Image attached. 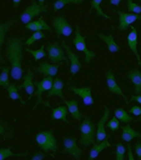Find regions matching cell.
Listing matches in <instances>:
<instances>
[{
    "mask_svg": "<svg viewBox=\"0 0 141 160\" xmlns=\"http://www.w3.org/2000/svg\"><path fill=\"white\" fill-rule=\"evenodd\" d=\"M82 2H84V0H56L52 5V11L56 12L59 10H62L68 4H82Z\"/></svg>",
    "mask_w": 141,
    "mask_h": 160,
    "instance_id": "cell-26",
    "label": "cell"
},
{
    "mask_svg": "<svg viewBox=\"0 0 141 160\" xmlns=\"http://www.w3.org/2000/svg\"><path fill=\"white\" fill-rule=\"evenodd\" d=\"M6 59L10 61V75L15 81L22 80L23 76V42L18 37H11L6 43Z\"/></svg>",
    "mask_w": 141,
    "mask_h": 160,
    "instance_id": "cell-1",
    "label": "cell"
},
{
    "mask_svg": "<svg viewBox=\"0 0 141 160\" xmlns=\"http://www.w3.org/2000/svg\"><path fill=\"white\" fill-rule=\"evenodd\" d=\"M63 81L61 80V78H55L54 80V84H52L51 89L50 91H48V99H50L51 97H59V98H61L62 100H64V95H63Z\"/></svg>",
    "mask_w": 141,
    "mask_h": 160,
    "instance_id": "cell-18",
    "label": "cell"
},
{
    "mask_svg": "<svg viewBox=\"0 0 141 160\" xmlns=\"http://www.w3.org/2000/svg\"><path fill=\"white\" fill-rule=\"evenodd\" d=\"M4 132H5V128H4V126L0 122V134H4Z\"/></svg>",
    "mask_w": 141,
    "mask_h": 160,
    "instance_id": "cell-43",
    "label": "cell"
},
{
    "mask_svg": "<svg viewBox=\"0 0 141 160\" xmlns=\"http://www.w3.org/2000/svg\"><path fill=\"white\" fill-rule=\"evenodd\" d=\"M20 2H21V0H12V6L13 8H17L20 5Z\"/></svg>",
    "mask_w": 141,
    "mask_h": 160,
    "instance_id": "cell-42",
    "label": "cell"
},
{
    "mask_svg": "<svg viewBox=\"0 0 141 160\" xmlns=\"http://www.w3.org/2000/svg\"><path fill=\"white\" fill-rule=\"evenodd\" d=\"M111 147V143L107 141V138L106 139H103L102 142H99V144H92V148H91V150H90V154L89 157H88V160H94L96 159V157L102 152L103 149H106V148Z\"/></svg>",
    "mask_w": 141,
    "mask_h": 160,
    "instance_id": "cell-22",
    "label": "cell"
},
{
    "mask_svg": "<svg viewBox=\"0 0 141 160\" xmlns=\"http://www.w3.org/2000/svg\"><path fill=\"white\" fill-rule=\"evenodd\" d=\"M43 38H45V34H44L41 31H37V32H34V34H33L32 37H29V38L25 42V45H26V47H29L31 44L35 43V42L39 39H43Z\"/></svg>",
    "mask_w": 141,
    "mask_h": 160,
    "instance_id": "cell-33",
    "label": "cell"
},
{
    "mask_svg": "<svg viewBox=\"0 0 141 160\" xmlns=\"http://www.w3.org/2000/svg\"><path fill=\"white\" fill-rule=\"evenodd\" d=\"M45 153H35L33 157H32V160H43L45 159Z\"/></svg>",
    "mask_w": 141,
    "mask_h": 160,
    "instance_id": "cell-39",
    "label": "cell"
},
{
    "mask_svg": "<svg viewBox=\"0 0 141 160\" xmlns=\"http://www.w3.org/2000/svg\"><path fill=\"white\" fill-rule=\"evenodd\" d=\"M134 149H135V154L138 155V158L141 160V142L138 141L135 144H134Z\"/></svg>",
    "mask_w": 141,
    "mask_h": 160,
    "instance_id": "cell-38",
    "label": "cell"
},
{
    "mask_svg": "<svg viewBox=\"0 0 141 160\" xmlns=\"http://www.w3.org/2000/svg\"><path fill=\"white\" fill-rule=\"evenodd\" d=\"M51 110V120H62L66 123H69L67 120V114H68V108L67 105H60L57 108H50Z\"/></svg>",
    "mask_w": 141,
    "mask_h": 160,
    "instance_id": "cell-21",
    "label": "cell"
},
{
    "mask_svg": "<svg viewBox=\"0 0 141 160\" xmlns=\"http://www.w3.org/2000/svg\"><path fill=\"white\" fill-rule=\"evenodd\" d=\"M52 27H54V31L56 32V34H57L59 38L61 36H63V37H71V34L73 33L72 27L67 22V20H66L64 16L54 17L52 18Z\"/></svg>",
    "mask_w": 141,
    "mask_h": 160,
    "instance_id": "cell-5",
    "label": "cell"
},
{
    "mask_svg": "<svg viewBox=\"0 0 141 160\" xmlns=\"http://www.w3.org/2000/svg\"><path fill=\"white\" fill-rule=\"evenodd\" d=\"M48 10H46V8L44 6V5H40L37 0H32V4L25 9V11L20 15V21L22 22V23H29V22H32V20L34 18V17H37L39 13L41 12H46Z\"/></svg>",
    "mask_w": 141,
    "mask_h": 160,
    "instance_id": "cell-4",
    "label": "cell"
},
{
    "mask_svg": "<svg viewBox=\"0 0 141 160\" xmlns=\"http://www.w3.org/2000/svg\"><path fill=\"white\" fill-rule=\"evenodd\" d=\"M140 1H141V0H140Z\"/></svg>",
    "mask_w": 141,
    "mask_h": 160,
    "instance_id": "cell-46",
    "label": "cell"
},
{
    "mask_svg": "<svg viewBox=\"0 0 141 160\" xmlns=\"http://www.w3.org/2000/svg\"><path fill=\"white\" fill-rule=\"evenodd\" d=\"M27 53L32 54L33 56H34V60L35 61H39L40 59H44L45 56H46V53H45V50H44V47L41 45V48H39L38 50H32V49H25Z\"/></svg>",
    "mask_w": 141,
    "mask_h": 160,
    "instance_id": "cell-32",
    "label": "cell"
},
{
    "mask_svg": "<svg viewBox=\"0 0 141 160\" xmlns=\"http://www.w3.org/2000/svg\"><path fill=\"white\" fill-rule=\"evenodd\" d=\"M27 155V153H23V154H15L11 148H1L0 149V160H5L10 157H25Z\"/></svg>",
    "mask_w": 141,
    "mask_h": 160,
    "instance_id": "cell-31",
    "label": "cell"
},
{
    "mask_svg": "<svg viewBox=\"0 0 141 160\" xmlns=\"http://www.w3.org/2000/svg\"><path fill=\"white\" fill-rule=\"evenodd\" d=\"M35 71L44 75L45 77H55L59 72L57 64H49V62H41L38 67H35Z\"/></svg>",
    "mask_w": 141,
    "mask_h": 160,
    "instance_id": "cell-16",
    "label": "cell"
},
{
    "mask_svg": "<svg viewBox=\"0 0 141 160\" xmlns=\"http://www.w3.org/2000/svg\"><path fill=\"white\" fill-rule=\"evenodd\" d=\"M122 139L127 143H130L133 141V138H141V133L140 132H136L135 130H133L129 125H125V126H122Z\"/></svg>",
    "mask_w": 141,
    "mask_h": 160,
    "instance_id": "cell-23",
    "label": "cell"
},
{
    "mask_svg": "<svg viewBox=\"0 0 141 160\" xmlns=\"http://www.w3.org/2000/svg\"><path fill=\"white\" fill-rule=\"evenodd\" d=\"M80 131V146L82 147H88L90 144L95 143V136H96V126L90 118L84 116L83 122L79 126Z\"/></svg>",
    "mask_w": 141,
    "mask_h": 160,
    "instance_id": "cell-2",
    "label": "cell"
},
{
    "mask_svg": "<svg viewBox=\"0 0 141 160\" xmlns=\"http://www.w3.org/2000/svg\"><path fill=\"white\" fill-rule=\"evenodd\" d=\"M127 5H128V9L130 12L136 13V15H140L141 13V6L139 4H135L133 0H128L127 1Z\"/></svg>",
    "mask_w": 141,
    "mask_h": 160,
    "instance_id": "cell-35",
    "label": "cell"
},
{
    "mask_svg": "<svg viewBox=\"0 0 141 160\" xmlns=\"http://www.w3.org/2000/svg\"><path fill=\"white\" fill-rule=\"evenodd\" d=\"M127 78L133 82L134 84V91L135 94H141V71L136 70V68H131L129 70V72L127 73Z\"/></svg>",
    "mask_w": 141,
    "mask_h": 160,
    "instance_id": "cell-19",
    "label": "cell"
},
{
    "mask_svg": "<svg viewBox=\"0 0 141 160\" xmlns=\"http://www.w3.org/2000/svg\"><path fill=\"white\" fill-rule=\"evenodd\" d=\"M63 152L71 154L74 159H80L83 150L77 146V139L76 138H71V137H66L63 139Z\"/></svg>",
    "mask_w": 141,
    "mask_h": 160,
    "instance_id": "cell-10",
    "label": "cell"
},
{
    "mask_svg": "<svg viewBox=\"0 0 141 160\" xmlns=\"http://www.w3.org/2000/svg\"><path fill=\"white\" fill-rule=\"evenodd\" d=\"M106 81H107L108 91H110L112 94H118V95H120L122 98H124L125 103H128V99L125 98V95H124V93H123L122 88L118 86V83H117V81H115V73H113L112 70H108V71L106 72Z\"/></svg>",
    "mask_w": 141,
    "mask_h": 160,
    "instance_id": "cell-12",
    "label": "cell"
},
{
    "mask_svg": "<svg viewBox=\"0 0 141 160\" xmlns=\"http://www.w3.org/2000/svg\"><path fill=\"white\" fill-rule=\"evenodd\" d=\"M34 84L37 87V91H35L37 103L34 105V109H35L39 104H44L45 105V102H43V99H41V94L44 93V92H48V91L51 89L52 84H54V78L52 77H45L44 80H41L40 82H35Z\"/></svg>",
    "mask_w": 141,
    "mask_h": 160,
    "instance_id": "cell-8",
    "label": "cell"
},
{
    "mask_svg": "<svg viewBox=\"0 0 141 160\" xmlns=\"http://www.w3.org/2000/svg\"><path fill=\"white\" fill-rule=\"evenodd\" d=\"M64 103L68 108V112H71V115L76 120H82L83 119V115L78 109V100H66L64 99Z\"/></svg>",
    "mask_w": 141,
    "mask_h": 160,
    "instance_id": "cell-25",
    "label": "cell"
},
{
    "mask_svg": "<svg viewBox=\"0 0 141 160\" xmlns=\"http://www.w3.org/2000/svg\"><path fill=\"white\" fill-rule=\"evenodd\" d=\"M115 147H117V149H115V159L124 160L125 159V157H124V154H125V147L122 143H118Z\"/></svg>",
    "mask_w": 141,
    "mask_h": 160,
    "instance_id": "cell-34",
    "label": "cell"
},
{
    "mask_svg": "<svg viewBox=\"0 0 141 160\" xmlns=\"http://www.w3.org/2000/svg\"><path fill=\"white\" fill-rule=\"evenodd\" d=\"M37 144L40 149H43L44 152H56L57 150V142L56 138L54 137L52 131H44L37 134L35 137Z\"/></svg>",
    "mask_w": 141,
    "mask_h": 160,
    "instance_id": "cell-3",
    "label": "cell"
},
{
    "mask_svg": "<svg viewBox=\"0 0 141 160\" xmlns=\"http://www.w3.org/2000/svg\"><path fill=\"white\" fill-rule=\"evenodd\" d=\"M9 75H10V67H2V71L0 73V87L7 88L9 84Z\"/></svg>",
    "mask_w": 141,
    "mask_h": 160,
    "instance_id": "cell-30",
    "label": "cell"
},
{
    "mask_svg": "<svg viewBox=\"0 0 141 160\" xmlns=\"http://www.w3.org/2000/svg\"><path fill=\"white\" fill-rule=\"evenodd\" d=\"M25 28L28 31H33V32H37V31H49V32H51L52 31L43 17H39L37 21H33V22H29V23L25 25Z\"/></svg>",
    "mask_w": 141,
    "mask_h": 160,
    "instance_id": "cell-20",
    "label": "cell"
},
{
    "mask_svg": "<svg viewBox=\"0 0 141 160\" xmlns=\"http://www.w3.org/2000/svg\"><path fill=\"white\" fill-rule=\"evenodd\" d=\"M68 91L69 92H73L76 95H79L82 99H83V103L85 105H92L94 104V98H92V94H91V88L90 87H83V88H76L73 86H68Z\"/></svg>",
    "mask_w": 141,
    "mask_h": 160,
    "instance_id": "cell-11",
    "label": "cell"
},
{
    "mask_svg": "<svg viewBox=\"0 0 141 160\" xmlns=\"http://www.w3.org/2000/svg\"><path fill=\"white\" fill-rule=\"evenodd\" d=\"M107 127H108L111 131H113V132L117 131V130L120 127V126H119V120H118L115 116H113L112 119L108 120V122H107Z\"/></svg>",
    "mask_w": 141,
    "mask_h": 160,
    "instance_id": "cell-36",
    "label": "cell"
},
{
    "mask_svg": "<svg viewBox=\"0 0 141 160\" xmlns=\"http://www.w3.org/2000/svg\"><path fill=\"white\" fill-rule=\"evenodd\" d=\"M40 5H44V2H45V0H37Z\"/></svg>",
    "mask_w": 141,
    "mask_h": 160,
    "instance_id": "cell-44",
    "label": "cell"
},
{
    "mask_svg": "<svg viewBox=\"0 0 141 160\" xmlns=\"http://www.w3.org/2000/svg\"><path fill=\"white\" fill-rule=\"evenodd\" d=\"M6 89H7V93H9V97H10L11 100H20L22 105L25 104V100L22 99V97L18 93V88H17L16 84H10Z\"/></svg>",
    "mask_w": 141,
    "mask_h": 160,
    "instance_id": "cell-28",
    "label": "cell"
},
{
    "mask_svg": "<svg viewBox=\"0 0 141 160\" xmlns=\"http://www.w3.org/2000/svg\"><path fill=\"white\" fill-rule=\"evenodd\" d=\"M139 119H140V120H141V118H139Z\"/></svg>",
    "mask_w": 141,
    "mask_h": 160,
    "instance_id": "cell-45",
    "label": "cell"
},
{
    "mask_svg": "<svg viewBox=\"0 0 141 160\" xmlns=\"http://www.w3.org/2000/svg\"><path fill=\"white\" fill-rule=\"evenodd\" d=\"M115 116L119 121L125 122V123H129V122H131V121H133V118H130L128 112H127L124 109H122V108L115 109Z\"/></svg>",
    "mask_w": 141,
    "mask_h": 160,
    "instance_id": "cell-29",
    "label": "cell"
},
{
    "mask_svg": "<svg viewBox=\"0 0 141 160\" xmlns=\"http://www.w3.org/2000/svg\"><path fill=\"white\" fill-rule=\"evenodd\" d=\"M33 78H34V72H33V70H32V67L28 70V72H27L26 77L23 78V83L21 84V86H17V88L18 89H25L26 91V93L32 98V95L35 93V84H34V82H33ZM29 98V99H31Z\"/></svg>",
    "mask_w": 141,
    "mask_h": 160,
    "instance_id": "cell-14",
    "label": "cell"
},
{
    "mask_svg": "<svg viewBox=\"0 0 141 160\" xmlns=\"http://www.w3.org/2000/svg\"><path fill=\"white\" fill-rule=\"evenodd\" d=\"M62 47H63V50L66 52V54H67V58H68L69 61H71L69 73H71V76H76L78 72L80 71V68H82V62H80V60H79V56L73 53V52L71 50V48H69L64 42H62Z\"/></svg>",
    "mask_w": 141,
    "mask_h": 160,
    "instance_id": "cell-9",
    "label": "cell"
},
{
    "mask_svg": "<svg viewBox=\"0 0 141 160\" xmlns=\"http://www.w3.org/2000/svg\"><path fill=\"white\" fill-rule=\"evenodd\" d=\"M101 2H102V0H91V2H90V12H91V10H96L97 16H101V17H105L107 20H111V17L102 11Z\"/></svg>",
    "mask_w": 141,
    "mask_h": 160,
    "instance_id": "cell-27",
    "label": "cell"
},
{
    "mask_svg": "<svg viewBox=\"0 0 141 160\" xmlns=\"http://www.w3.org/2000/svg\"><path fill=\"white\" fill-rule=\"evenodd\" d=\"M110 118V109L107 107H103V115L102 118L100 119L99 123H97V127H96V136H95V139L97 142H102L103 139L107 138V133H106V130H105V125H106V121Z\"/></svg>",
    "mask_w": 141,
    "mask_h": 160,
    "instance_id": "cell-13",
    "label": "cell"
},
{
    "mask_svg": "<svg viewBox=\"0 0 141 160\" xmlns=\"http://www.w3.org/2000/svg\"><path fill=\"white\" fill-rule=\"evenodd\" d=\"M120 1H122V0H110V4L117 6V5H119V4H120Z\"/></svg>",
    "mask_w": 141,
    "mask_h": 160,
    "instance_id": "cell-41",
    "label": "cell"
},
{
    "mask_svg": "<svg viewBox=\"0 0 141 160\" xmlns=\"http://www.w3.org/2000/svg\"><path fill=\"white\" fill-rule=\"evenodd\" d=\"M46 48H48V56H49V59H50V61L52 64H57V62H61V61L68 64V59L66 58L63 49L61 48L59 42L48 44Z\"/></svg>",
    "mask_w": 141,
    "mask_h": 160,
    "instance_id": "cell-7",
    "label": "cell"
},
{
    "mask_svg": "<svg viewBox=\"0 0 141 160\" xmlns=\"http://www.w3.org/2000/svg\"><path fill=\"white\" fill-rule=\"evenodd\" d=\"M97 37L107 44V49H108L110 53L115 54V53H118V52H119L120 48L118 47V44L115 42V39H113V34H112V33H111L110 36H105V34H102V33H99Z\"/></svg>",
    "mask_w": 141,
    "mask_h": 160,
    "instance_id": "cell-24",
    "label": "cell"
},
{
    "mask_svg": "<svg viewBox=\"0 0 141 160\" xmlns=\"http://www.w3.org/2000/svg\"><path fill=\"white\" fill-rule=\"evenodd\" d=\"M73 44H74V47H76V49H77L78 52H83V53L85 54V61H87V64H89L90 61L95 58V53L88 49L87 43H85V38L80 34L79 26L76 27V37L73 39Z\"/></svg>",
    "mask_w": 141,
    "mask_h": 160,
    "instance_id": "cell-6",
    "label": "cell"
},
{
    "mask_svg": "<svg viewBox=\"0 0 141 160\" xmlns=\"http://www.w3.org/2000/svg\"><path fill=\"white\" fill-rule=\"evenodd\" d=\"M129 112L133 114V115H135V116H141V107H139V105L131 107L130 110H129Z\"/></svg>",
    "mask_w": 141,
    "mask_h": 160,
    "instance_id": "cell-37",
    "label": "cell"
},
{
    "mask_svg": "<svg viewBox=\"0 0 141 160\" xmlns=\"http://www.w3.org/2000/svg\"><path fill=\"white\" fill-rule=\"evenodd\" d=\"M130 102H138L139 104H141V94H136V95H133L130 98Z\"/></svg>",
    "mask_w": 141,
    "mask_h": 160,
    "instance_id": "cell-40",
    "label": "cell"
},
{
    "mask_svg": "<svg viewBox=\"0 0 141 160\" xmlns=\"http://www.w3.org/2000/svg\"><path fill=\"white\" fill-rule=\"evenodd\" d=\"M16 21H17V18L13 17V18L6 21V22L0 23V62H1V64H4V61H5V60L2 59V55H1V47H2V44H4L5 36H6V33L9 32V29L16 23Z\"/></svg>",
    "mask_w": 141,
    "mask_h": 160,
    "instance_id": "cell-17",
    "label": "cell"
},
{
    "mask_svg": "<svg viewBox=\"0 0 141 160\" xmlns=\"http://www.w3.org/2000/svg\"><path fill=\"white\" fill-rule=\"evenodd\" d=\"M130 33L127 37V42H128L129 49H131V52L136 55V59H138V62H139V66L141 67V58L139 50H138V28L135 27H131L130 28Z\"/></svg>",
    "mask_w": 141,
    "mask_h": 160,
    "instance_id": "cell-15",
    "label": "cell"
}]
</instances>
